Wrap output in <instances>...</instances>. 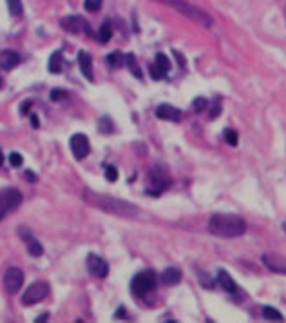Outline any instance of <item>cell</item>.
<instances>
[{"mask_svg": "<svg viewBox=\"0 0 286 323\" xmlns=\"http://www.w3.org/2000/svg\"><path fill=\"white\" fill-rule=\"evenodd\" d=\"M161 281L165 285H178L179 281H181V271L176 269V267H169L161 274Z\"/></svg>", "mask_w": 286, "mask_h": 323, "instance_id": "cell-16", "label": "cell"}, {"mask_svg": "<svg viewBox=\"0 0 286 323\" xmlns=\"http://www.w3.org/2000/svg\"><path fill=\"white\" fill-rule=\"evenodd\" d=\"M87 271L93 274L95 278H107L109 274V263L103 258L96 256V254H89L87 256Z\"/></svg>", "mask_w": 286, "mask_h": 323, "instance_id": "cell-10", "label": "cell"}, {"mask_svg": "<svg viewBox=\"0 0 286 323\" xmlns=\"http://www.w3.org/2000/svg\"><path fill=\"white\" fill-rule=\"evenodd\" d=\"M4 164V154H2V152H0V165Z\"/></svg>", "mask_w": 286, "mask_h": 323, "instance_id": "cell-39", "label": "cell"}, {"mask_svg": "<svg viewBox=\"0 0 286 323\" xmlns=\"http://www.w3.org/2000/svg\"><path fill=\"white\" fill-rule=\"evenodd\" d=\"M47 318H49V314H44V316H38V318H37V320H35V322H37V323H40V322H45V320H47Z\"/></svg>", "mask_w": 286, "mask_h": 323, "instance_id": "cell-37", "label": "cell"}, {"mask_svg": "<svg viewBox=\"0 0 286 323\" xmlns=\"http://www.w3.org/2000/svg\"><path fill=\"white\" fill-rule=\"evenodd\" d=\"M49 296V285L45 281H35L27 287L26 292L22 294V303L24 305H37L42 300Z\"/></svg>", "mask_w": 286, "mask_h": 323, "instance_id": "cell-6", "label": "cell"}, {"mask_svg": "<svg viewBox=\"0 0 286 323\" xmlns=\"http://www.w3.org/2000/svg\"><path fill=\"white\" fill-rule=\"evenodd\" d=\"M156 281H158V278H156L154 271H143V273H138L133 278L131 289H133V292L136 296H145L151 291H154Z\"/></svg>", "mask_w": 286, "mask_h": 323, "instance_id": "cell-4", "label": "cell"}, {"mask_svg": "<svg viewBox=\"0 0 286 323\" xmlns=\"http://www.w3.org/2000/svg\"><path fill=\"white\" fill-rule=\"evenodd\" d=\"M247 231V222L237 215H214L209 220V233L219 238H237Z\"/></svg>", "mask_w": 286, "mask_h": 323, "instance_id": "cell-2", "label": "cell"}, {"mask_svg": "<svg viewBox=\"0 0 286 323\" xmlns=\"http://www.w3.org/2000/svg\"><path fill=\"white\" fill-rule=\"evenodd\" d=\"M20 236L26 240V243H27V253L31 254V256H42L44 254V247H42V243H40L35 236L27 231L26 233V229H20Z\"/></svg>", "mask_w": 286, "mask_h": 323, "instance_id": "cell-14", "label": "cell"}, {"mask_svg": "<svg viewBox=\"0 0 286 323\" xmlns=\"http://www.w3.org/2000/svg\"><path fill=\"white\" fill-rule=\"evenodd\" d=\"M165 75H167L165 71L159 69L156 64L151 65V76H153V80H161V78H165Z\"/></svg>", "mask_w": 286, "mask_h": 323, "instance_id": "cell-28", "label": "cell"}, {"mask_svg": "<svg viewBox=\"0 0 286 323\" xmlns=\"http://www.w3.org/2000/svg\"><path fill=\"white\" fill-rule=\"evenodd\" d=\"M123 62H125V57L121 55L120 51H113V53L107 55V64L111 67H120V65H123Z\"/></svg>", "mask_w": 286, "mask_h": 323, "instance_id": "cell-22", "label": "cell"}, {"mask_svg": "<svg viewBox=\"0 0 286 323\" xmlns=\"http://www.w3.org/2000/svg\"><path fill=\"white\" fill-rule=\"evenodd\" d=\"M283 231H285V235H286V222L283 223Z\"/></svg>", "mask_w": 286, "mask_h": 323, "instance_id": "cell-40", "label": "cell"}, {"mask_svg": "<svg viewBox=\"0 0 286 323\" xmlns=\"http://www.w3.org/2000/svg\"><path fill=\"white\" fill-rule=\"evenodd\" d=\"M113 37V24L111 22H103L102 27H100V31H98V40L102 42V44H107L109 40Z\"/></svg>", "mask_w": 286, "mask_h": 323, "instance_id": "cell-20", "label": "cell"}, {"mask_svg": "<svg viewBox=\"0 0 286 323\" xmlns=\"http://www.w3.org/2000/svg\"><path fill=\"white\" fill-rule=\"evenodd\" d=\"M78 64H80V69H82V75L89 80V82H95V75H93V57L87 51H80L78 53Z\"/></svg>", "mask_w": 286, "mask_h": 323, "instance_id": "cell-13", "label": "cell"}, {"mask_svg": "<svg viewBox=\"0 0 286 323\" xmlns=\"http://www.w3.org/2000/svg\"><path fill=\"white\" fill-rule=\"evenodd\" d=\"M176 58H178V62L181 64V65H185V60H183V57H181L179 53H176Z\"/></svg>", "mask_w": 286, "mask_h": 323, "instance_id": "cell-38", "label": "cell"}, {"mask_svg": "<svg viewBox=\"0 0 286 323\" xmlns=\"http://www.w3.org/2000/svg\"><path fill=\"white\" fill-rule=\"evenodd\" d=\"M263 318H265V320H268V322H283V320H285V318H283V314H281L277 309L270 307V305L263 307Z\"/></svg>", "mask_w": 286, "mask_h": 323, "instance_id": "cell-21", "label": "cell"}, {"mask_svg": "<svg viewBox=\"0 0 286 323\" xmlns=\"http://www.w3.org/2000/svg\"><path fill=\"white\" fill-rule=\"evenodd\" d=\"M22 202H24V196H22L20 191L13 189V187L0 191V220H2L9 211L19 209Z\"/></svg>", "mask_w": 286, "mask_h": 323, "instance_id": "cell-5", "label": "cell"}, {"mask_svg": "<svg viewBox=\"0 0 286 323\" xmlns=\"http://www.w3.org/2000/svg\"><path fill=\"white\" fill-rule=\"evenodd\" d=\"M31 106H33V102H31V100L24 102V104L20 106V113H22V114H27V113H29V109H31Z\"/></svg>", "mask_w": 286, "mask_h": 323, "instance_id": "cell-33", "label": "cell"}, {"mask_svg": "<svg viewBox=\"0 0 286 323\" xmlns=\"http://www.w3.org/2000/svg\"><path fill=\"white\" fill-rule=\"evenodd\" d=\"M9 164L13 165V167H20V165L24 164L22 154H20V152H11V154H9Z\"/></svg>", "mask_w": 286, "mask_h": 323, "instance_id": "cell-29", "label": "cell"}, {"mask_svg": "<svg viewBox=\"0 0 286 323\" xmlns=\"http://www.w3.org/2000/svg\"><path fill=\"white\" fill-rule=\"evenodd\" d=\"M83 198H85V202L96 207V209L109 213V215L120 216V218H134L140 213V209L134 203H129L125 200H120V198L114 196H107V194H98L91 189L83 191Z\"/></svg>", "mask_w": 286, "mask_h": 323, "instance_id": "cell-1", "label": "cell"}, {"mask_svg": "<svg viewBox=\"0 0 286 323\" xmlns=\"http://www.w3.org/2000/svg\"><path fill=\"white\" fill-rule=\"evenodd\" d=\"M223 136H225V140H227V144L232 147L237 146V133H235L234 129H225V133H223Z\"/></svg>", "mask_w": 286, "mask_h": 323, "instance_id": "cell-26", "label": "cell"}, {"mask_svg": "<svg viewBox=\"0 0 286 323\" xmlns=\"http://www.w3.org/2000/svg\"><path fill=\"white\" fill-rule=\"evenodd\" d=\"M219 111H221V106H219V102H216V106H214L212 113H210V118H212V120L217 118V116H219Z\"/></svg>", "mask_w": 286, "mask_h": 323, "instance_id": "cell-34", "label": "cell"}, {"mask_svg": "<svg viewBox=\"0 0 286 323\" xmlns=\"http://www.w3.org/2000/svg\"><path fill=\"white\" fill-rule=\"evenodd\" d=\"M60 25L64 27V31L73 33V35H76V33H82V31H85L87 35H93V33H91V29H89V24L85 22V19L78 17V15H73V17H65V19H62Z\"/></svg>", "mask_w": 286, "mask_h": 323, "instance_id": "cell-9", "label": "cell"}, {"mask_svg": "<svg viewBox=\"0 0 286 323\" xmlns=\"http://www.w3.org/2000/svg\"><path fill=\"white\" fill-rule=\"evenodd\" d=\"M64 98H67V93H65V91H62V89H53L51 91V100L53 102L64 100Z\"/></svg>", "mask_w": 286, "mask_h": 323, "instance_id": "cell-32", "label": "cell"}, {"mask_svg": "<svg viewBox=\"0 0 286 323\" xmlns=\"http://www.w3.org/2000/svg\"><path fill=\"white\" fill-rule=\"evenodd\" d=\"M0 87H2V78H0Z\"/></svg>", "mask_w": 286, "mask_h": 323, "instance_id": "cell-41", "label": "cell"}, {"mask_svg": "<svg viewBox=\"0 0 286 323\" xmlns=\"http://www.w3.org/2000/svg\"><path fill=\"white\" fill-rule=\"evenodd\" d=\"M29 120H31V126L35 127V129H38L40 122H38V116H37V114H29Z\"/></svg>", "mask_w": 286, "mask_h": 323, "instance_id": "cell-35", "label": "cell"}, {"mask_svg": "<svg viewBox=\"0 0 286 323\" xmlns=\"http://www.w3.org/2000/svg\"><path fill=\"white\" fill-rule=\"evenodd\" d=\"M83 7H85L87 11L95 13L102 7V0H85V2H83Z\"/></svg>", "mask_w": 286, "mask_h": 323, "instance_id": "cell-27", "label": "cell"}, {"mask_svg": "<svg viewBox=\"0 0 286 323\" xmlns=\"http://www.w3.org/2000/svg\"><path fill=\"white\" fill-rule=\"evenodd\" d=\"M217 281H219V285L227 292H230V294L237 292V285H235V281L232 280V276H230L227 271H219V273H217Z\"/></svg>", "mask_w": 286, "mask_h": 323, "instance_id": "cell-17", "label": "cell"}, {"mask_svg": "<svg viewBox=\"0 0 286 323\" xmlns=\"http://www.w3.org/2000/svg\"><path fill=\"white\" fill-rule=\"evenodd\" d=\"M192 106H194V111H197V113H201V111H205V109H207V106H209V102L205 100V98H196Z\"/></svg>", "mask_w": 286, "mask_h": 323, "instance_id": "cell-31", "label": "cell"}, {"mask_svg": "<svg viewBox=\"0 0 286 323\" xmlns=\"http://www.w3.org/2000/svg\"><path fill=\"white\" fill-rule=\"evenodd\" d=\"M156 116L159 120L167 122H179L181 120V111L178 108H172L171 104H159L156 108Z\"/></svg>", "mask_w": 286, "mask_h": 323, "instance_id": "cell-12", "label": "cell"}, {"mask_svg": "<svg viewBox=\"0 0 286 323\" xmlns=\"http://www.w3.org/2000/svg\"><path fill=\"white\" fill-rule=\"evenodd\" d=\"M71 151L75 154V158L76 160H82L85 158L87 154L91 152V146H89V138L82 133H76L71 136Z\"/></svg>", "mask_w": 286, "mask_h": 323, "instance_id": "cell-8", "label": "cell"}, {"mask_svg": "<svg viewBox=\"0 0 286 323\" xmlns=\"http://www.w3.org/2000/svg\"><path fill=\"white\" fill-rule=\"evenodd\" d=\"M105 178H107V182H116L118 180V171H116L114 167L107 165L105 167Z\"/></svg>", "mask_w": 286, "mask_h": 323, "instance_id": "cell-30", "label": "cell"}, {"mask_svg": "<svg viewBox=\"0 0 286 323\" xmlns=\"http://www.w3.org/2000/svg\"><path fill=\"white\" fill-rule=\"evenodd\" d=\"M7 2V9L13 17H22L24 13V6H22V0H6Z\"/></svg>", "mask_w": 286, "mask_h": 323, "instance_id": "cell-23", "label": "cell"}, {"mask_svg": "<svg viewBox=\"0 0 286 323\" xmlns=\"http://www.w3.org/2000/svg\"><path fill=\"white\" fill-rule=\"evenodd\" d=\"M125 64H127V69L133 73V76H136L138 80H141V78H143V73H141L140 65H138V60H136V57H134L133 53L125 55Z\"/></svg>", "mask_w": 286, "mask_h": 323, "instance_id": "cell-19", "label": "cell"}, {"mask_svg": "<svg viewBox=\"0 0 286 323\" xmlns=\"http://www.w3.org/2000/svg\"><path fill=\"white\" fill-rule=\"evenodd\" d=\"M158 2L172 7V9H176V11L181 13L183 17L191 19L192 22L203 25V27H212V24H214V19L210 17L209 13L203 11V9H199V7H196L194 4L187 2V0H158Z\"/></svg>", "mask_w": 286, "mask_h": 323, "instance_id": "cell-3", "label": "cell"}, {"mask_svg": "<svg viewBox=\"0 0 286 323\" xmlns=\"http://www.w3.org/2000/svg\"><path fill=\"white\" fill-rule=\"evenodd\" d=\"M98 129H100L103 134H109L114 131V124L111 122L109 116H103V118H100V122H98Z\"/></svg>", "mask_w": 286, "mask_h": 323, "instance_id": "cell-24", "label": "cell"}, {"mask_svg": "<svg viewBox=\"0 0 286 323\" xmlns=\"http://www.w3.org/2000/svg\"><path fill=\"white\" fill-rule=\"evenodd\" d=\"M263 263L267 269H270L272 273L286 274V256H279V254H263Z\"/></svg>", "mask_w": 286, "mask_h": 323, "instance_id": "cell-11", "label": "cell"}, {"mask_svg": "<svg viewBox=\"0 0 286 323\" xmlns=\"http://www.w3.org/2000/svg\"><path fill=\"white\" fill-rule=\"evenodd\" d=\"M20 64V55L13 49H6L0 53V67L6 71H11Z\"/></svg>", "mask_w": 286, "mask_h": 323, "instance_id": "cell-15", "label": "cell"}, {"mask_svg": "<svg viewBox=\"0 0 286 323\" xmlns=\"http://www.w3.org/2000/svg\"><path fill=\"white\" fill-rule=\"evenodd\" d=\"M156 65H158L159 69H163L165 73H169L171 71V60H169V57L167 55H163V53H158L156 55Z\"/></svg>", "mask_w": 286, "mask_h": 323, "instance_id": "cell-25", "label": "cell"}, {"mask_svg": "<svg viewBox=\"0 0 286 323\" xmlns=\"http://www.w3.org/2000/svg\"><path fill=\"white\" fill-rule=\"evenodd\" d=\"M24 285V273L20 271L19 267H11L7 269L4 274V287L9 294H17Z\"/></svg>", "mask_w": 286, "mask_h": 323, "instance_id": "cell-7", "label": "cell"}, {"mask_svg": "<svg viewBox=\"0 0 286 323\" xmlns=\"http://www.w3.org/2000/svg\"><path fill=\"white\" fill-rule=\"evenodd\" d=\"M26 178L29 180V182H37V176L33 174V171H26Z\"/></svg>", "mask_w": 286, "mask_h": 323, "instance_id": "cell-36", "label": "cell"}, {"mask_svg": "<svg viewBox=\"0 0 286 323\" xmlns=\"http://www.w3.org/2000/svg\"><path fill=\"white\" fill-rule=\"evenodd\" d=\"M62 65H64V57H62V53L60 51H55L49 58V64H47V67L51 71L53 75H58V73H62Z\"/></svg>", "mask_w": 286, "mask_h": 323, "instance_id": "cell-18", "label": "cell"}]
</instances>
